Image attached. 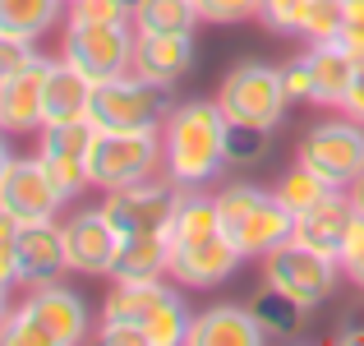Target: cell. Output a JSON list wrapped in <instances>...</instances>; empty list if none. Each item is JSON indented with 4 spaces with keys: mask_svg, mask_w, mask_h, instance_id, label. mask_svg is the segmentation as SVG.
Listing matches in <instances>:
<instances>
[{
    "mask_svg": "<svg viewBox=\"0 0 364 346\" xmlns=\"http://www.w3.org/2000/svg\"><path fill=\"white\" fill-rule=\"evenodd\" d=\"M231 167V120L203 98L171 107L161 120V176L180 189H208Z\"/></svg>",
    "mask_w": 364,
    "mask_h": 346,
    "instance_id": "obj_1",
    "label": "cell"
},
{
    "mask_svg": "<svg viewBox=\"0 0 364 346\" xmlns=\"http://www.w3.org/2000/svg\"><path fill=\"white\" fill-rule=\"evenodd\" d=\"M161 167V130H107L92 125L88 139V185L111 194V189L139 185L157 176Z\"/></svg>",
    "mask_w": 364,
    "mask_h": 346,
    "instance_id": "obj_2",
    "label": "cell"
},
{
    "mask_svg": "<svg viewBox=\"0 0 364 346\" xmlns=\"http://www.w3.org/2000/svg\"><path fill=\"white\" fill-rule=\"evenodd\" d=\"M258 263H263V286L282 291L286 300H295L304 314L323 310V305L332 300V291H337V282L346 277L332 254H323V249L304 245V240H295V236L286 240V245H277L272 254H263Z\"/></svg>",
    "mask_w": 364,
    "mask_h": 346,
    "instance_id": "obj_3",
    "label": "cell"
},
{
    "mask_svg": "<svg viewBox=\"0 0 364 346\" xmlns=\"http://www.w3.org/2000/svg\"><path fill=\"white\" fill-rule=\"evenodd\" d=\"M217 107L226 111V120H231V125L272 134L277 125H282L286 107H291V93H286L282 65L240 61L235 70H226L222 88H217Z\"/></svg>",
    "mask_w": 364,
    "mask_h": 346,
    "instance_id": "obj_4",
    "label": "cell"
},
{
    "mask_svg": "<svg viewBox=\"0 0 364 346\" xmlns=\"http://www.w3.org/2000/svg\"><path fill=\"white\" fill-rule=\"evenodd\" d=\"M171 88L152 83L143 74H116L107 83H92V107L88 120L107 125V130H161V120L171 115Z\"/></svg>",
    "mask_w": 364,
    "mask_h": 346,
    "instance_id": "obj_5",
    "label": "cell"
},
{
    "mask_svg": "<svg viewBox=\"0 0 364 346\" xmlns=\"http://www.w3.org/2000/svg\"><path fill=\"white\" fill-rule=\"evenodd\" d=\"M134 42H139L134 19H120V23H65L60 56L79 74H88L92 83H107L116 74L134 70Z\"/></svg>",
    "mask_w": 364,
    "mask_h": 346,
    "instance_id": "obj_6",
    "label": "cell"
},
{
    "mask_svg": "<svg viewBox=\"0 0 364 346\" xmlns=\"http://www.w3.org/2000/svg\"><path fill=\"white\" fill-rule=\"evenodd\" d=\"M314 176H323L332 189H350V180L364 171V120L355 115H332V120L309 125L300 139V157Z\"/></svg>",
    "mask_w": 364,
    "mask_h": 346,
    "instance_id": "obj_7",
    "label": "cell"
},
{
    "mask_svg": "<svg viewBox=\"0 0 364 346\" xmlns=\"http://www.w3.org/2000/svg\"><path fill=\"white\" fill-rule=\"evenodd\" d=\"M176 204H180V185L148 176V180H139V185L111 189L97 208H102V217L116 226V236H139V231H166Z\"/></svg>",
    "mask_w": 364,
    "mask_h": 346,
    "instance_id": "obj_8",
    "label": "cell"
},
{
    "mask_svg": "<svg viewBox=\"0 0 364 346\" xmlns=\"http://www.w3.org/2000/svg\"><path fill=\"white\" fill-rule=\"evenodd\" d=\"M70 204L60 185L51 180V171L42 167V157H14L5 185H0V208L14 217L18 226L28 222H60V208Z\"/></svg>",
    "mask_w": 364,
    "mask_h": 346,
    "instance_id": "obj_9",
    "label": "cell"
},
{
    "mask_svg": "<svg viewBox=\"0 0 364 346\" xmlns=\"http://www.w3.org/2000/svg\"><path fill=\"white\" fill-rule=\"evenodd\" d=\"M240 263H245V254L222 231V236L194 240V245H171L166 277H176V286H189V291H213V286H222L226 277H235Z\"/></svg>",
    "mask_w": 364,
    "mask_h": 346,
    "instance_id": "obj_10",
    "label": "cell"
},
{
    "mask_svg": "<svg viewBox=\"0 0 364 346\" xmlns=\"http://www.w3.org/2000/svg\"><path fill=\"white\" fill-rule=\"evenodd\" d=\"M88 139H92V120H74V125H42V143L37 157L51 171V180L65 189L70 199H79L88 185Z\"/></svg>",
    "mask_w": 364,
    "mask_h": 346,
    "instance_id": "obj_11",
    "label": "cell"
},
{
    "mask_svg": "<svg viewBox=\"0 0 364 346\" xmlns=\"http://www.w3.org/2000/svg\"><path fill=\"white\" fill-rule=\"evenodd\" d=\"M65 231V254H70V273H88V277H111L116 263L120 236L116 226L102 217V208H79L60 222Z\"/></svg>",
    "mask_w": 364,
    "mask_h": 346,
    "instance_id": "obj_12",
    "label": "cell"
},
{
    "mask_svg": "<svg viewBox=\"0 0 364 346\" xmlns=\"http://www.w3.org/2000/svg\"><path fill=\"white\" fill-rule=\"evenodd\" d=\"M18 305H23V310L33 314L37 323H42V332L51 337V346H79V342L92 332L83 295L70 291V286H60V282L28 286V295H23Z\"/></svg>",
    "mask_w": 364,
    "mask_h": 346,
    "instance_id": "obj_13",
    "label": "cell"
},
{
    "mask_svg": "<svg viewBox=\"0 0 364 346\" xmlns=\"http://www.w3.org/2000/svg\"><path fill=\"white\" fill-rule=\"evenodd\" d=\"M226 236L235 240V249H240L245 258H263V254H272L277 245H286V240L295 236V213L277 199V189H267L240 222L226 226Z\"/></svg>",
    "mask_w": 364,
    "mask_h": 346,
    "instance_id": "obj_14",
    "label": "cell"
},
{
    "mask_svg": "<svg viewBox=\"0 0 364 346\" xmlns=\"http://www.w3.org/2000/svg\"><path fill=\"white\" fill-rule=\"evenodd\" d=\"M70 273L60 222H28L18 226V286H46Z\"/></svg>",
    "mask_w": 364,
    "mask_h": 346,
    "instance_id": "obj_15",
    "label": "cell"
},
{
    "mask_svg": "<svg viewBox=\"0 0 364 346\" xmlns=\"http://www.w3.org/2000/svg\"><path fill=\"white\" fill-rule=\"evenodd\" d=\"M267 342V328L258 319V310L249 305H208L189 323V346H258Z\"/></svg>",
    "mask_w": 364,
    "mask_h": 346,
    "instance_id": "obj_16",
    "label": "cell"
},
{
    "mask_svg": "<svg viewBox=\"0 0 364 346\" xmlns=\"http://www.w3.org/2000/svg\"><path fill=\"white\" fill-rule=\"evenodd\" d=\"M355 217L360 213H355L346 189H328L314 208L295 213V240H304V245H314V249L337 258L341 245H346V236H350V226H355Z\"/></svg>",
    "mask_w": 364,
    "mask_h": 346,
    "instance_id": "obj_17",
    "label": "cell"
},
{
    "mask_svg": "<svg viewBox=\"0 0 364 346\" xmlns=\"http://www.w3.org/2000/svg\"><path fill=\"white\" fill-rule=\"evenodd\" d=\"M88 107H92V79L79 74L65 56H51V65H46V88H42V125L88 120Z\"/></svg>",
    "mask_w": 364,
    "mask_h": 346,
    "instance_id": "obj_18",
    "label": "cell"
},
{
    "mask_svg": "<svg viewBox=\"0 0 364 346\" xmlns=\"http://www.w3.org/2000/svg\"><path fill=\"white\" fill-rule=\"evenodd\" d=\"M134 74L152 83L176 88L185 74H194V37H176V33H139L134 42Z\"/></svg>",
    "mask_w": 364,
    "mask_h": 346,
    "instance_id": "obj_19",
    "label": "cell"
},
{
    "mask_svg": "<svg viewBox=\"0 0 364 346\" xmlns=\"http://www.w3.org/2000/svg\"><path fill=\"white\" fill-rule=\"evenodd\" d=\"M46 65H51V56H42V61L28 65L23 74H14V79L0 83V130H5V134H33V130H42Z\"/></svg>",
    "mask_w": 364,
    "mask_h": 346,
    "instance_id": "obj_20",
    "label": "cell"
},
{
    "mask_svg": "<svg viewBox=\"0 0 364 346\" xmlns=\"http://www.w3.org/2000/svg\"><path fill=\"white\" fill-rule=\"evenodd\" d=\"M166 268H171V236L166 231H139V236H120L111 282H152V277H166Z\"/></svg>",
    "mask_w": 364,
    "mask_h": 346,
    "instance_id": "obj_21",
    "label": "cell"
},
{
    "mask_svg": "<svg viewBox=\"0 0 364 346\" xmlns=\"http://www.w3.org/2000/svg\"><path fill=\"white\" fill-rule=\"evenodd\" d=\"M309 74H314V107L341 111L350 88V74H355V56L337 42H309Z\"/></svg>",
    "mask_w": 364,
    "mask_h": 346,
    "instance_id": "obj_22",
    "label": "cell"
},
{
    "mask_svg": "<svg viewBox=\"0 0 364 346\" xmlns=\"http://www.w3.org/2000/svg\"><path fill=\"white\" fill-rule=\"evenodd\" d=\"M171 291H176V286H166L161 277H152V282H116L107 291V300H102V319L143 328V323L152 319V310H157ZM143 337H148V332H143Z\"/></svg>",
    "mask_w": 364,
    "mask_h": 346,
    "instance_id": "obj_23",
    "label": "cell"
},
{
    "mask_svg": "<svg viewBox=\"0 0 364 346\" xmlns=\"http://www.w3.org/2000/svg\"><path fill=\"white\" fill-rule=\"evenodd\" d=\"M166 236H171V245H194V240L222 236L217 194H203V189H180V204H176V213H171Z\"/></svg>",
    "mask_w": 364,
    "mask_h": 346,
    "instance_id": "obj_24",
    "label": "cell"
},
{
    "mask_svg": "<svg viewBox=\"0 0 364 346\" xmlns=\"http://www.w3.org/2000/svg\"><path fill=\"white\" fill-rule=\"evenodd\" d=\"M203 23L194 0H139L134 5V33H176L194 37V28Z\"/></svg>",
    "mask_w": 364,
    "mask_h": 346,
    "instance_id": "obj_25",
    "label": "cell"
},
{
    "mask_svg": "<svg viewBox=\"0 0 364 346\" xmlns=\"http://www.w3.org/2000/svg\"><path fill=\"white\" fill-rule=\"evenodd\" d=\"M70 9V0H0V33L42 42V33Z\"/></svg>",
    "mask_w": 364,
    "mask_h": 346,
    "instance_id": "obj_26",
    "label": "cell"
},
{
    "mask_svg": "<svg viewBox=\"0 0 364 346\" xmlns=\"http://www.w3.org/2000/svg\"><path fill=\"white\" fill-rule=\"evenodd\" d=\"M189 323H194V314H189L185 295L171 291L152 310V319L143 323V332H148V346H180V342H189Z\"/></svg>",
    "mask_w": 364,
    "mask_h": 346,
    "instance_id": "obj_27",
    "label": "cell"
},
{
    "mask_svg": "<svg viewBox=\"0 0 364 346\" xmlns=\"http://www.w3.org/2000/svg\"><path fill=\"white\" fill-rule=\"evenodd\" d=\"M328 189H332V185H328L323 176H314L304 162H295V167L286 171L282 180H277V199H282L291 213H304V208H314L323 194H328Z\"/></svg>",
    "mask_w": 364,
    "mask_h": 346,
    "instance_id": "obj_28",
    "label": "cell"
},
{
    "mask_svg": "<svg viewBox=\"0 0 364 346\" xmlns=\"http://www.w3.org/2000/svg\"><path fill=\"white\" fill-rule=\"evenodd\" d=\"M341 19H346V0H304V42H337Z\"/></svg>",
    "mask_w": 364,
    "mask_h": 346,
    "instance_id": "obj_29",
    "label": "cell"
},
{
    "mask_svg": "<svg viewBox=\"0 0 364 346\" xmlns=\"http://www.w3.org/2000/svg\"><path fill=\"white\" fill-rule=\"evenodd\" d=\"M258 319H263V328H267V337H291L295 328H300V319H304V310L295 300H286L282 291H272V286H263V295H258Z\"/></svg>",
    "mask_w": 364,
    "mask_h": 346,
    "instance_id": "obj_30",
    "label": "cell"
},
{
    "mask_svg": "<svg viewBox=\"0 0 364 346\" xmlns=\"http://www.w3.org/2000/svg\"><path fill=\"white\" fill-rule=\"evenodd\" d=\"M120 19H134L129 0H70L65 9V23H120Z\"/></svg>",
    "mask_w": 364,
    "mask_h": 346,
    "instance_id": "obj_31",
    "label": "cell"
},
{
    "mask_svg": "<svg viewBox=\"0 0 364 346\" xmlns=\"http://www.w3.org/2000/svg\"><path fill=\"white\" fill-rule=\"evenodd\" d=\"M42 61V51H37L33 37H18V33H0V83L14 79V74H23L28 65Z\"/></svg>",
    "mask_w": 364,
    "mask_h": 346,
    "instance_id": "obj_32",
    "label": "cell"
},
{
    "mask_svg": "<svg viewBox=\"0 0 364 346\" xmlns=\"http://www.w3.org/2000/svg\"><path fill=\"white\" fill-rule=\"evenodd\" d=\"M258 19H263V28H272L277 37H300L304 0H263V5H258Z\"/></svg>",
    "mask_w": 364,
    "mask_h": 346,
    "instance_id": "obj_33",
    "label": "cell"
},
{
    "mask_svg": "<svg viewBox=\"0 0 364 346\" xmlns=\"http://www.w3.org/2000/svg\"><path fill=\"white\" fill-rule=\"evenodd\" d=\"M203 23H245V19H258V5L263 0H194Z\"/></svg>",
    "mask_w": 364,
    "mask_h": 346,
    "instance_id": "obj_34",
    "label": "cell"
},
{
    "mask_svg": "<svg viewBox=\"0 0 364 346\" xmlns=\"http://www.w3.org/2000/svg\"><path fill=\"white\" fill-rule=\"evenodd\" d=\"M0 286H18V222L0 208Z\"/></svg>",
    "mask_w": 364,
    "mask_h": 346,
    "instance_id": "obj_35",
    "label": "cell"
},
{
    "mask_svg": "<svg viewBox=\"0 0 364 346\" xmlns=\"http://www.w3.org/2000/svg\"><path fill=\"white\" fill-rule=\"evenodd\" d=\"M337 263H341V273H346L350 282L364 291V217H355V226H350V236H346V245H341Z\"/></svg>",
    "mask_w": 364,
    "mask_h": 346,
    "instance_id": "obj_36",
    "label": "cell"
},
{
    "mask_svg": "<svg viewBox=\"0 0 364 346\" xmlns=\"http://www.w3.org/2000/svg\"><path fill=\"white\" fill-rule=\"evenodd\" d=\"M282 79H286V93H291V102H314V74H309V56H291V61L282 65Z\"/></svg>",
    "mask_w": 364,
    "mask_h": 346,
    "instance_id": "obj_37",
    "label": "cell"
},
{
    "mask_svg": "<svg viewBox=\"0 0 364 346\" xmlns=\"http://www.w3.org/2000/svg\"><path fill=\"white\" fill-rule=\"evenodd\" d=\"M337 46H346L350 56H364V0H346V19H341Z\"/></svg>",
    "mask_w": 364,
    "mask_h": 346,
    "instance_id": "obj_38",
    "label": "cell"
},
{
    "mask_svg": "<svg viewBox=\"0 0 364 346\" xmlns=\"http://www.w3.org/2000/svg\"><path fill=\"white\" fill-rule=\"evenodd\" d=\"M258 152H267V134L231 125V162H249V157H258Z\"/></svg>",
    "mask_w": 364,
    "mask_h": 346,
    "instance_id": "obj_39",
    "label": "cell"
},
{
    "mask_svg": "<svg viewBox=\"0 0 364 346\" xmlns=\"http://www.w3.org/2000/svg\"><path fill=\"white\" fill-rule=\"evenodd\" d=\"M341 111L355 115V120H364V56H355V74H350V88H346Z\"/></svg>",
    "mask_w": 364,
    "mask_h": 346,
    "instance_id": "obj_40",
    "label": "cell"
},
{
    "mask_svg": "<svg viewBox=\"0 0 364 346\" xmlns=\"http://www.w3.org/2000/svg\"><path fill=\"white\" fill-rule=\"evenodd\" d=\"M14 157H18V152L5 143V130H0V185H5V176H9V167H14Z\"/></svg>",
    "mask_w": 364,
    "mask_h": 346,
    "instance_id": "obj_41",
    "label": "cell"
},
{
    "mask_svg": "<svg viewBox=\"0 0 364 346\" xmlns=\"http://www.w3.org/2000/svg\"><path fill=\"white\" fill-rule=\"evenodd\" d=\"M346 194H350V204H355V213L364 217V171H360L355 180H350V189H346Z\"/></svg>",
    "mask_w": 364,
    "mask_h": 346,
    "instance_id": "obj_42",
    "label": "cell"
},
{
    "mask_svg": "<svg viewBox=\"0 0 364 346\" xmlns=\"http://www.w3.org/2000/svg\"><path fill=\"white\" fill-rule=\"evenodd\" d=\"M9 314H14V300H9V286H0V328H5Z\"/></svg>",
    "mask_w": 364,
    "mask_h": 346,
    "instance_id": "obj_43",
    "label": "cell"
}]
</instances>
